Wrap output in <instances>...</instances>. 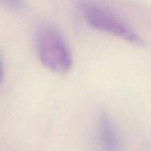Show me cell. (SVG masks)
<instances>
[{"label": "cell", "instance_id": "4", "mask_svg": "<svg viewBox=\"0 0 151 151\" xmlns=\"http://www.w3.org/2000/svg\"><path fill=\"white\" fill-rule=\"evenodd\" d=\"M2 1L12 7H19L20 6L19 0H2Z\"/></svg>", "mask_w": 151, "mask_h": 151}, {"label": "cell", "instance_id": "3", "mask_svg": "<svg viewBox=\"0 0 151 151\" xmlns=\"http://www.w3.org/2000/svg\"><path fill=\"white\" fill-rule=\"evenodd\" d=\"M98 135L104 151H122L119 134L107 113H102L99 117Z\"/></svg>", "mask_w": 151, "mask_h": 151}, {"label": "cell", "instance_id": "5", "mask_svg": "<svg viewBox=\"0 0 151 151\" xmlns=\"http://www.w3.org/2000/svg\"><path fill=\"white\" fill-rule=\"evenodd\" d=\"M4 79V69H3V65H2V61L0 58V84L2 83Z\"/></svg>", "mask_w": 151, "mask_h": 151}, {"label": "cell", "instance_id": "2", "mask_svg": "<svg viewBox=\"0 0 151 151\" xmlns=\"http://www.w3.org/2000/svg\"><path fill=\"white\" fill-rule=\"evenodd\" d=\"M80 7L87 22L94 28L134 43L142 42L140 35L128 24L103 6L89 1H81Z\"/></svg>", "mask_w": 151, "mask_h": 151}, {"label": "cell", "instance_id": "1", "mask_svg": "<svg viewBox=\"0 0 151 151\" xmlns=\"http://www.w3.org/2000/svg\"><path fill=\"white\" fill-rule=\"evenodd\" d=\"M38 58L44 67L57 73H68L73 65L70 49L62 35L54 27H42L36 35Z\"/></svg>", "mask_w": 151, "mask_h": 151}]
</instances>
